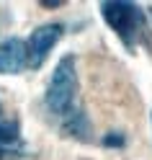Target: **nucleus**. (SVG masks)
<instances>
[{"instance_id":"obj_1","label":"nucleus","mask_w":152,"mask_h":160,"mask_svg":"<svg viewBox=\"0 0 152 160\" xmlns=\"http://www.w3.org/2000/svg\"><path fill=\"white\" fill-rule=\"evenodd\" d=\"M75 101H77V65L72 54H65L52 72V80L44 93V103L54 116L65 119L72 108H77Z\"/></svg>"},{"instance_id":"obj_2","label":"nucleus","mask_w":152,"mask_h":160,"mask_svg":"<svg viewBox=\"0 0 152 160\" xmlns=\"http://www.w3.org/2000/svg\"><path fill=\"white\" fill-rule=\"evenodd\" d=\"M101 16H103L106 26L121 39V44L129 52H134L137 42L145 34V23H147L142 8L134 3H121V0H116V3H101Z\"/></svg>"},{"instance_id":"obj_3","label":"nucleus","mask_w":152,"mask_h":160,"mask_svg":"<svg viewBox=\"0 0 152 160\" xmlns=\"http://www.w3.org/2000/svg\"><path fill=\"white\" fill-rule=\"evenodd\" d=\"M65 34V26L62 23H44L31 31L26 42V59H28V67L31 70H39L44 65V59L49 57V52L57 47V42L62 39Z\"/></svg>"},{"instance_id":"obj_4","label":"nucleus","mask_w":152,"mask_h":160,"mask_svg":"<svg viewBox=\"0 0 152 160\" xmlns=\"http://www.w3.org/2000/svg\"><path fill=\"white\" fill-rule=\"evenodd\" d=\"M28 67L26 59V42L18 36H11L0 44V75H18Z\"/></svg>"},{"instance_id":"obj_5","label":"nucleus","mask_w":152,"mask_h":160,"mask_svg":"<svg viewBox=\"0 0 152 160\" xmlns=\"http://www.w3.org/2000/svg\"><path fill=\"white\" fill-rule=\"evenodd\" d=\"M62 132L67 137H75V139H88L90 137V122H88L83 108H72L62 119Z\"/></svg>"},{"instance_id":"obj_6","label":"nucleus","mask_w":152,"mask_h":160,"mask_svg":"<svg viewBox=\"0 0 152 160\" xmlns=\"http://www.w3.org/2000/svg\"><path fill=\"white\" fill-rule=\"evenodd\" d=\"M21 142V127H18L16 119H8V122H0V147H16Z\"/></svg>"},{"instance_id":"obj_7","label":"nucleus","mask_w":152,"mask_h":160,"mask_svg":"<svg viewBox=\"0 0 152 160\" xmlns=\"http://www.w3.org/2000/svg\"><path fill=\"white\" fill-rule=\"evenodd\" d=\"M101 145H103V147H116V150H121V147H124L126 145V137L124 134H121V132H108V134H103V139H101Z\"/></svg>"},{"instance_id":"obj_8","label":"nucleus","mask_w":152,"mask_h":160,"mask_svg":"<svg viewBox=\"0 0 152 160\" xmlns=\"http://www.w3.org/2000/svg\"><path fill=\"white\" fill-rule=\"evenodd\" d=\"M26 152L23 150H11V147H0V160H21Z\"/></svg>"},{"instance_id":"obj_9","label":"nucleus","mask_w":152,"mask_h":160,"mask_svg":"<svg viewBox=\"0 0 152 160\" xmlns=\"http://www.w3.org/2000/svg\"><path fill=\"white\" fill-rule=\"evenodd\" d=\"M42 8H49V11H52V8H62V3H42Z\"/></svg>"},{"instance_id":"obj_10","label":"nucleus","mask_w":152,"mask_h":160,"mask_svg":"<svg viewBox=\"0 0 152 160\" xmlns=\"http://www.w3.org/2000/svg\"><path fill=\"white\" fill-rule=\"evenodd\" d=\"M150 119H152V114H150Z\"/></svg>"}]
</instances>
